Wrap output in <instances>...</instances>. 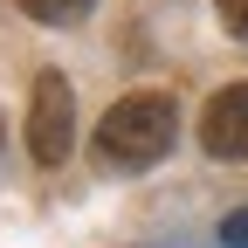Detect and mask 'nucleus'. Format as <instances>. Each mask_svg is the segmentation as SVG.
Returning a JSON list of instances; mask_svg holds the SVG:
<instances>
[{
    "mask_svg": "<svg viewBox=\"0 0 248 248\" xmlns=\"http://www.w3.org/2000/svg\"><path fill=\"white\" fill-rule=\"evenodd\" d=\"M172 138H179V104L166 90H138V97H124V104L104 110L97 159L117 166V172H145V166H159L172 152Z\"/></svg>",
    "mask_w": 248,
    "mask_h": 248,
    "instance_id": "f257e3e1",
    "label": "nucleus"
},
{
    "mask_svg": "<svg viewBox=\"0 0 248 248\" xmlns=\"http://www.w3.org/2000/svg\"><path fill=\"white\" fill-rule=\"evenodd\" d=\"M69 145H76V97L62 69H42L35 97H28V152H35V166H62Z\"/></svg>",
    "mask_w": 248,
    "mask_h": 248,
    "instance_id": "f03ea898",
    "label": "nucleus"
},
{
    "mask_svg": "<svg viewBox=\"0 0 248 248\" xmlns=\"http://www.w3.org/2000/svg\"><path fill=\"white\" fill-rule=\"evenodd\" d=\"M200 145L207 159H248V83H228L200 110Z\"/></svg>",
    "mask_w": 248,
    "mask_h": 248,
    "instance_id": "7ed1b4c3",
    "label": "nucleus"
},
{
    "mask_svg": "<svg viewBox=\"0 0 248 248\" xmlns=\"http://www.w3.org/2000/svg\"><path fill=\"white\" fill-rule=\"evenodd\" d=\"M21 7L35 14V21H48V28H62V21H83L97 0H21Z\"/></svg>",
    "mask_w": 248,
    "mask_h": 248,
    "instance_id": "20e7f679",
    "label": "nucleus"
},
{
    "mask_svg": "<svg viewBox=\"0 0 248 248\" xmlns=\"http://www.w3.org/2000/svg\"><path fill=\"white\" fill-rule=\"evenodd\" d=\"M214 7H221V28H228V35L248 42V0H214Z\"/></svg>",
    "mask_w": 248,
    "mask_h": 248,
    "instance_id": "39448f33",
    "label": "nucleus"
},
{
    "mask_svg": "<svg viewBox=\"0 0 248 248\" xmlns=\"http://www.w3.org/2000/svg\"><path fill=\"white\" fill-rule=\"evenodd\" d=\"M221 248H248V207L221 221Z\"/></svg>",
    "mask_w": 248,
    "mask_h": 248,
    "instance_id": "423d86ee",
    "label": "nucleus"
}]
</instances>
